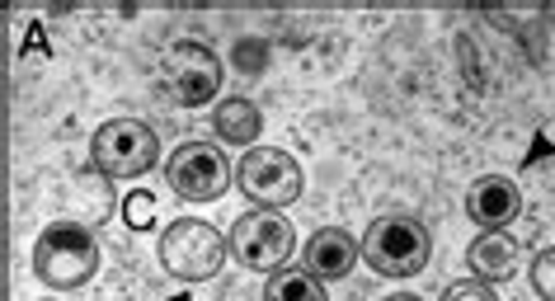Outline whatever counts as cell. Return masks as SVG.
<instances>
[{
    "label": "cell",
    "mask_w": 555,
    "mask_h": 301,
    "mask_svg": "<svg viewBox=\"0 0 555 301\" xmlns=\"http://www.w3.org/2000/svg\"><path fill=\"white\" fill-rule=\"evenodd\" d=\"M522 212V188L508 180V174H480L476 184L466 188V217L480 231H504L518 222Z\"/></svg>",
    "instance_id": "9c48e42d"
},
{
    "label": "cell",
    "mask_w": 555,
    "mask_h": 301,
    "mask_svg": "<svg viewBox=\"0 0 555 301\" xmlns=\"http://www.w3.org/2000/svg\"><path fill=\"white\" fill-rule=\"evenodd\" d=\"M442 301H499V297H494V287H490V283L462 278V283H452L448 292H442Z\"/></svg>",
    "instance_id": "2e32d148"
},
{
    "label": "cell",
    "mask_w": 555,
    "mask_h": 301,
    "mask_svg": "<svg viewBox=\"0 0 555 301\" xmlns=\"http://www.w3.org/2000/svg\"><path fill=\"white\" fill-rule=\"evenodd\" d=\"M235 188L249 198V208L283 212L301 198L307 174H301L297 156H287L283 146H249L245 156L235 160Z\"/></svg>",
    "instance_id": "5b68a950"
},
{
    "label": "cell",
    "mask_w": 555,
    "mask_h": 301,
    "mask_svg": "<svg viewBox=\"0 0 555 301\" xmlns=\"http://www.w3.org/2000/svg\"><path fill=\"white\" fill-rule=\"evenodd\" d=\"M363 259L382 278H420L434 259V236L420 217L410 212H382L363 231Z\"/></svg>",
    "instance_id": "7a4b0ae2"
},
{
    "label": "cell",
    "mask_w": 555,
    "mask_h": 301,
    "mask_svg": "<svg viewBox=\"0 0 555 301\" xmlns=\"http://www.w3.org/2000/svg\"><path fill=\"white\" fill-rule=\"evenodd\" d=\"M122 222H128L132 231L156 226V194H142V188H137V194L122 198Z\"/></svg>",
    "instance_id": "9a60e30c"
},
{
    "label": "cell",
    "mask_w": 555,
    "mask_h": 301,
    "mask_svg": "<svg viewBox=\"0 0 555 301\" xmlns=\"http://www.w3.org/2000/svg\"><path fill=\"white\" fill-rule=\"evenodd\" d=\"M466 269L470 278L480 283H513V273H518V240L508 236V231H480L476 240L466 245Z\"/></svg>",
    "instance_id": "8fae6325"
},
{
    "label": "cell",
    "mask_w": 555,
    "mask_h": 301,
    "mask_svg": "<svg viewBox=\"0 0 555 301\" xmlns=\"http://www.w3.org/2000/svg\"><path fill=\"white\" fill-rule=\"evenodd\" d=\"M325 278H315V273L301 264V269H278V273H269V283H263V301H330V292H325Z\"/></svg>",
    "instance_id": "4fadbf2b"
},
{
    "label": "cell",
    "mask_w": 555,
    "mask_h": 301,
    "mask_svg": "<svg viewBox=\"0 0 555 301\" xmlns=\"http://www.w3.org/2000/svg\"><path fill=\"white\" fill-rule=\"evenodd\" d=\"M382 301H424V297H414V292H391V297H382Z\"/></svg>",
    "instance_id": "e0dca14e"
},
{
    "label": "cell",
    "mask_w": 555,
    "mask_h": 301,
    "mask_svg": "<svg viewBox=\"0 0 555 301\" xmlns=\"http://www.w3.org/2000/svg\"><path fill=\"white\" fill-rule=\"evenodd\" d=\"M156 254H160V269L170 273V278L212 283L221 273V264H227L231 245L212 222H203V217H175V222L160 231Z\"/></svg>",
    "instance_id": "3957f363"
},
{
    "label": "cell",
    "mask_w": 555,
    "mask_h": 301,
    "mask_svg": "<svg viewBox=\"0 0 555 301\" xmlns=\"http://www.w3.org/2000/svg\"><path fill=\"white\" fill-rule=\"evenodd\" d=\"M358 259H363V240H358L353 231H339V226L315 231V236L301 245V264H307L315 278H325V283L349 278V273L358 269Z\"/></svg>",
    "instance_id": "30bf717a"
},
{
    "label": "cell",
    "mask_w": 555,
    "mask_h": 301,
    "mask_svg": "<svg viewBox=\"0 0 555 301\" xmlns=\"http://www.w3.org/2000/svg\"><path fill=\"white\" fill-rule=\"evenodd\" d=\"M160 170H165V188L184 202H217L235 180L227 150L217 142H179Z\"/></svg>",
    "instance_id": "ba28073f"
},
{
    "label": "cell",
    "mask_w": 555,
    "mask_h": 301,
    "mask_svg": "<svg viewBox=\"0 0 555 301\" xmlns=\"http://www.w3.org/2000/svg\"><path fill=\"white\" fill-rule=\"evenodd\" d=\"M90 166L104 180H142L160 160V136L156 128H146L142 118H108L100 122V132L90 136Z\"/></svg>",
    "instance_id": "277c9868"
},
{
    "label": "cell",
    "mask_w": 555,
    "mask_h": 301,
    "mask_svg": "<svg viewBox=\"0 0 555 301\" xmlns=\"http://www.w3.org/2000/svg\"><path fill=\"white\" fill-rule=\"evenodd\" d=\"M34 273L38 283L57 287V292L86 287L100 273V240H94V231L86 222H72V217L43 226L34 240Z\"/></svg>",
    "instance_id": "6da1fadb"
},
{
    "label": "cell",
    "mask_w": 555,
    "mask_h": 301,
    "mask_svg": "<svg viewBox=\"0 0 555 301\" xmlns=\"http://www.w3.org/2000/svg\"><path fill=\"white\" fill-rule=\"evenodd\" d=\"M212 132H217V142H227V146H259V132H263V114H259V104L255 100H245V94H231V100H217L212 104Z\"/></svg>",
    "instance_id": "7c38bea8"
},
{
    "label": "cell",
    "mask_w": 555,
    "mask_h": 301,
    "mask_svg": "<svg viewBox=\"0 0 555 301\" xmlns=\"http://www.w3.org/2000/svg\"><path fill=\"white\" fill-rule=\"evenodd\" d=\"M527 278H532V292L541 301H555V245L532 254V264H527Z\"/></svg>",
    "instance_id": "5bb4252c"
},
{
    "label": "cell",
    "mask_w": 555,
    "mask_h": 301,
    "mask_svg": "<svg viewBox=\"0 0 555 301\" xmlns=\"http://www.w3.org/2000/svg\"><path fill=\"white\" fill-rule=\"evenodd\" d=\"M221 57L198 38H179L160 57V86L179 108H207L221 94Z\"/></svg>",
    "instance_id": "52a82bcc"
},
{
    "label": "cell",
    "mask_w": 555,
    "mask_h": 301,
    "mask_svg": "<svg viewBox=\"0 0 555 301\" xmlns=\"http://www.w3.org/2000/svg\"><path fill=\"white\" fill-rule=\"evenodd\" d=\"M227 245H231V259L249 273H278L293 264L297 254V226L287 222L283 212H263V208H249L245 217H235L231 231H227Z\"/></svg>",
    "instance_id": "8992f818"
}]
</instances>
